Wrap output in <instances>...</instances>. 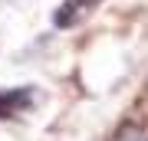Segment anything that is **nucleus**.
<instances>
[{
	"instance_id": "1",
	"label": "nucleus",
	"mask_w": 148,
	"mask_h": 141,
	"mask_svg": "<svg viewBox=\"0 0 148 141\" xmlns=\"http://www.w3.org/2000/svg\"><path fill=\"white\" fill-rule=\"evenodd\" d=\"M99 3H102V0H63V3H59V10L53 13V23L59 26V30H66V26H76L82 16H89Z\"/></svg>"
},
{
	"instance_id": "2",
	"label": "nucleus",
	"mask_w": 148,
	"mask_h": 141,
	"mask_svg": "<svg viewBox=\"0 0 148 141\" xmlns=\"http://www.w3.org/2000/svg\"><path fill=\"white\" fill-rule=\"evenodd\" d=\"M112 141H148V131L128 121V125H122V128L115 131V138H112Z\"/></svg>"
}]
</instances>
